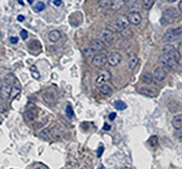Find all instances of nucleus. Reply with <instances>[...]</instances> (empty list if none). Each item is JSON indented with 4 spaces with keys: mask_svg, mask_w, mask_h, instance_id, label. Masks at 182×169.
<instances>
[{
    "mask_svg": "<svg viewBox=\"0 0 182 169\" xmlns=\"http://www.w3.org/2000/svg\"><path fill=\"white\" fill-rule=\"evenodd\" d=\"M130 23L128 20L127 16L124 14H120L115 19L111 24V27L115 32H122L130 25Z\"/></svg>",
    "mask_w": 182,
    "mask_h": 169,
    "instance_id": "obj_1",
    "label": "nucleus"
},
{
    "mask_svg": "<svg viewBox=\"0 0 182 169\" xmlns=\"http://www.w3.org/2000/svg\"><path fill=\"white\" fill-rule=\"evenodd\" d=\"M182 33V26L177 29H169L165 32L162 37V41L164 43H169L175 41Z\"/></svg>",
    "mask_w": 182,
    "mask_h": 169,
    "instance_id": "obj_2",
    "label": "nucleus"
},
{
    "mask_svg": "<svg viewBox=\"0 0 182 169\" xmlns=\"http://www.w3.org/2000/svg\"><path fill=\"white\" fill-rule=\"evenodd\" d=\"M158 62L164 67L170 69L172 70H177L179 68L178 61L172 59L164 54L160 55L158 57Z\"/></svg>",
    "mask_w": 182,
    "mask_h": 169,
    "instance_id": "obj_3",
    "label": "nucleus"
},
{
    "mask_svg": "<svg viewBox=\"0 0 182 169\" xmlns=\"http://www.w3.org/2000/svg\"><path fill=\"white\" fill-rule=\"evenodd\" d=\"M178 16L179 13L177 9H175L174 7H170L164 12L162 21L166 24H172Z\"/></svg>",
    "mask_w": 182,
    "mask_h": 169,
    "instance_id": "obj_4",
    "label": "nucleus"
},
{
    "mask_svg": "<svg viewBox=\"0 0 182 169\" xmlns=\"http://www.w3.org/2000/svg\"><path fill=\"white\" fill-rule=\"evenodd\" d=\"M111 78V74L108 70L101 69L97 71V77L95 79V84L97 87H100L109 81Z\"/></svg>",
    "mask_w": 182,
    "mask_h": 169,
    "instance_id": "obj_5",
    "label": "nucleus"
},
{
    "mask_svg": "<svg viewBox=\"0 0 182 169\" xmlns=\"http://www.w3.org/2000/svg\"><path fill=\"white\" fill-rule=\"evenodd\" d=\"M100 39H101L103 41L105 46L110 47L115 39L114 33H113L112 31L109 30V29H105L100 32Z\"/></svg>",
    "mask_w": 182,
    "mask_h": 169,
    "instance_id": "obj_6",
    "label": "nucleus"
},
{
    "mask_svg": "<svg viewBox=\"0 0 182 169\" xmlns=\"http://www.w3.org/2000/svg\"><path fill=\"white\" fill-rule=\"evenodd\" d=\"M162 51H163V54H164L165 55L168 56L169 57L175 59L177 61H179L180 56L177 50L172 44H166L162 49Z\"/></svg>",
    "mask_w": 182,
    "mask_h": 169,
    "instance_id": "obj_7",
    "label": "nucleus"
},
{
    "mask_svg": "<svg viewBox=\"0 0 182 169\" xmlns=\"http://www.w3.org/2000/svg\"><path fill=\"white\" fill-rule=\"evenodd\" d=\"M108 62V56L105 54H100L95 56L93 59L92 64L96 68H101Z\"/></svg>",
    "mask_w": 182,
    "mask_h": 169,
    "instance_id": "obj_8",
    "label": "nucleus"
},
{
    "mask_svg": "<svg viewBox=\"0 0 182 169\" xmlns=\"http://www.w3.org/2000/svg\"><path fill=\"white\" fill-rule=\"evenodd\" d=\"M122 59V55L119 52H112L108 56V62L112 67H115L121 62Z\"/></svg>",
    "mask_w": 182,
    "mask_h": 169,
    "instance_id": "obj_9",
    "label": "nucleus"
},
{
    "mask_svg": "<svg viewBox=\"0 0 182 169\" xmlns=\"http://www.w3.org/2000/svg\"><path fill=\"white\" fill-rule=\"evenodd\" d=\"M89 47L94 52H97L103 50L105 49V45L101 39H95L90 41Z\"/></svg>",
    "mask_w": 182,
    "mask_h": 169,
    "instance_id": "obj_10",
    "label": "nucleus"
},
{
    "mask_svg": "<svg viewBox=\"0 0 182 169\" xmlns=\"http://www.w3.org/2000/svg\"><path fill=\"white\" fill-rule=\"evenodd\" d=\"M42 99L44 102L50 106H54L57 103V99L54 93L52 92H46L42 95Z\"/></svg>",
    "mask_w": 182,
    "mask_h": 169,
    "instance_id": "obj_11",
    "label": "nucleus"
},
{
    "mask_svg": "<svg viewBox=\"0 0 182 169\" xmlns=\"http://www.w3.org/2000/svg\"><path fill=\"white\" fill-rule=\"evenodd\" d=\"M128 20L130 23L134 25H138L142 21V16L140 12H132L128 14Z\"/></svg>",
    "mask_w": 182,
    "mask_h": 169,
    "instance_id": "obj_12",
    "label": "nucleus"
},
{
    "mask_svg": "<svg viewBox=\"0 0 182 169\" xmlns=\"http://www.w3.org/2000/svg\"><path fill=\"white\" fill-rule=\"evenodd\" d=\"M51 132V136L54 139H59L62 137L63 134L65 133V130L60 125L55 126L53 128H52L51 130H50Z\"/></svg>",
    "mask_w": 182,
    "mask_h": 169,
    "instance_id": "obj_13",
    "label": "nucleus"
},
{
    "mask_svg": "<svg viewBox=\"0 0 182 169\" xmlns=\"http://www.w3.org/2000/svg\"><path fill=\"white\" fill-rule=\"evenodd\" d=\"M167 76V71L163 67H157L154 72V76L157 81H162Z\"/></svg>",
    "mask_w": 182,
    "mask_h": 169,
    "instance_id": "obj_14",
    "label": "nucleus"
},
{
    "mask_svg": "<svg viewBox=\"0 0 182 169\" xmlns=\"http://www.w3.org/2000/svg\"><path fill=\"white\" fill-rule=\"evenodd\" d=\"M12 87L10 85H3L0 88V98L3 100H7L10 97Z\"/></svg>",
    "mask_w": 182,
    "mask_h": 169,
    "instance_id": "obj_15",
    "label": "nucleus"
},
{
    "mask_svg": "<svg viewBox=\"0 0 182 169\" xmlns=\"http://www.w3.org/2000/svg\"><path fill=\"white\" fill-rule=\"evenodd\" d=\"M127 0H112L110 2V7L112 10L119 11L121 10L123 7H125Z\"/></svg>",
    "mask_w": 182,
    "mask_h": 169,
    "instance_id": "obj_16",
    "label": "nucleus"
},
{
    "mask_svg": "<svg viewBox=\"0 0 182 169\" xmlns=\"http://www.w3.org/2000/svg\"><path fill=\"white\" fill-rule=\"evenodd\" d=\"M172 124L173 127H174L175 129H181L182 128V115L179 114L174 116V118H173L172 121Z\"/></svg>",
    "mask_w": 182,
    "mask_h": 169,
    "instance_id": "obj_17",
    "label": "nucleus"
},
{
    "mask_svg": "<svg viewBox=\"0 0 182 169\" xmlns=\"http://www.w3.org/2000/svg\"><path fill=\"white\" fill-rule=\"evenodd\" d=\"M139 92L144 96H146L147 97H155L157 96L155 92L152 89L148 88V87H142V88L139 89Z\"/></svg>",
    "mask_w": 182,
    "mask_h": 169,
    "instance_id": "obj_18",
    "label": "nucleus"
},
{
    "mask_svg": "<svg viewBox=\"0 0 182 169\" xmlns=\"http://www.w3.org/2000/svg\"><path fill=\"white\" fill-rule=\"evenodd\" d=\"M48 38L52 42H57L61 38V33L59 30H53L48 34Z\"/></svg>",
    "mask_w": 182,
    "mask_h": 169,
    "instance_id": "obj_19",
    "label": "nucleus"
},
{
    "mask_svg": "<svg viewBox=\"0 0 182 169\" xmlns=\"http://www.w3.org/2000/svg\"><path fill=\"white\" fill-rule=\"evenodd\" d=\"M138 58L137 56L134 53H131L129 54V68L130 69H134L136 67H137V64H138Z\"/></svg>",
    "mask_w": 182,
    "mask_h": 169,
    "instance_id": "obj_20",
    "label": "nucleus"
},
{
    "mask_svg": "<svg viewBox=\"0 0 182 169\" xmlns=\"http://www.w3.org/2000/svg\"><path fill=\"white\" fill-rule=\"evenodd\" d=\"M4 82H5L6 84H7V85H10V86H11V87H12V85H14V84L16 83V76H15L12 73H8V74H7L5 76H4Z\"/></svg>",
    "mask_w": 182,
    "mask_h": 169,
    "instance_id": "obj_21",
    "label": "nucleus"
},
{
    "mask_svg": "<svg viewBox=\"0 0 182 169\" xmlns=\"http://www.w3.org/2000/svg\"><path fill=\"white\" fill-rule=\"evenodd\" d=\"M24 118L26 121L31 122V121H33L35 118H36V113L33 110L26 111L24 113Z\"/></svg>",
    "mask_w": 182,
    "mask_h": 169,
    "instance_id": "obj_22",
    "label": "nucleus"
},
{
    "mask_svg": "<svg viewBox=\"0 0 182 169\" xmlns=\"http://www.w3.org/2000/svg\"><path fill=\"white\" fill-rule=\"evenodd\" d=\"M137 5V0H127L125 5V9L126 11L132 10Z\"/></svg>",
    "mask_w": 182,
    "mask_h": 169,
    "instance_id": "obj_23",
    "label": "nucleus"
},
{
    "mask_svg": "<svg viewBox=\"0 0 182 169\" xmlns=\"http://www.w3.org/2000/svg\"><path fill=\"white\" fill-rule=\"evenodd\" d=\"M99 91L100 93L104 95H110L112 93V89L110 87L105 84L99 87Z\"/></svg>",
    "mask_w": 182,
    "mask_h": 169,
    "instance_id": "obj_24",
    "label": "nucleus"
},
{
    "mask_svg": "<svg viewBox=\"0 0 182 169\" xmlns=\"http://www.w3.org/2000/svg\"><path fill=\"white\" fill-rule=\"evenodd\" d=\"M30 71H31V76L33 78V79H36V80L40 79V77H41L40 74H39V71H38L36 66H34V65L31 66L30 68Z\"/></svg>",
    "mask_w": 182,
    "mask_h": 169,
    "instance_id": "obj_25",
    "label": "nucleus"
},
{
    "mask_svg": "<svg viewBox=\"0 0 182 169\" xmlns=\"http://www.w3.org/2000/svg\"><path fill=\"white\" fill-rule=\"evenodd\" d=\"M142 81L146 84H151L153 81V76L150 73H145L142 76Z\"/></svg>",
    "mask_w": 182,
    "mask_h": 169,
    "instance_id": "obj_26",
    "label": "nucleus"
},
{
    "mask_svg": "<svg viewBox=\"0 0 182 169\" xmlns=\"http://www.w3.org/2000/svg\"><path fill=\"white\" fill-rule=\"evenodd\" d=\"M82 52H83L84 56H85V58H86L87 59L89 60V59H93V55H94L95 52H93V51L89 47L83 49V50H82Z\"/></svg>",
    "mask_w": 182,
    "mask_h": 169,
    "instance_id": "obj_27",
    "label": "nucleus"
},
{
    "mask_svg": "<svg viewBox=\"0 0 182 169\" xmlns=\"http://www.w3.org/2000/svg\"><path fill=\"white\" fill-rule=\"evenodd\" d=\"M115 108L117 110L119 111H122V110H125L126 109L127 106V104H125V102H123L122 101H117L115 102Z\"/></svg>",
    "mask_w": 182,
    "mask_h": 169,
    "instance_id": "obj_28",
    "label": "nucleus"
},
{
    "mask_svg": "<svg viewBox=\"0 0 182 169\" xmlns=\"http://www.w3.org/2000/svg\"><path fill=\"white\" fill-rule=\"evenodd\" d=\"M39 136H41V139L44 140H48L50 136H51V132L48 128H45V129L42 130L39 133Z\"/></svg>",
    "mask_w": 182,
    "mask_h": 169,
    "instance_id": "obj_29",
    "label": "nucleus"
},
{
    "mask_svg": "<svg viewBox=\"0 0 182 169\" xmlns=\"http://www.w3.org/2000/svg\"><path fill=\"white\" fill-rule=\"evenodd\" d=\"M46 9V5L44 4V3L41 2V1H39V2L36 3L34 6L33 7V10L36 12H40L41 11L44 10Z\"/></svg>",
    "mask_w": 182,
    "mask_h": 169,
    "instance_id": "obj_30",
    "label": "nucleus"
},
{
    "mask_svg": "<svg viewBox=\"0 0 182 169\" xmlns=\"http://www.w3.org/2000/svg\"><path fill=\"white\" fill-rule=\"evenodd\" d=\"M159 140L158 137L157 136H152L149 138V139L148 140V144H149L151 147H155L158 144Z\"/></svg>",
    "mask_w": 182,
    "mask_h": 169,
    "instance_id": "obj_31",
    "label": "nucleus"
},
{
    "mask_svg": "<svg viewBox=\"0 0 182 169\" xmlns=\"http://www.w3.org/2000/svg\"><path fill=\"white\" fill-rule=\"evenodd\" d=\"M143 7L146 10H150L154 4V0H143Z\"/></svg>",
    "mask_w": 182,
    "mask_h": 169,
    "instance_id": "obj_32",
    "label": "nucleus"
},
{
    "mask_svg": "<svg viewBox=\"0 0 182 169\" xmlns=\"http://www.w3.org/2000/svg\"><path fill=\"white\" fill-rule=\"evenodd\" d=\"M20 91H21L20 89L18 88V87H12L10 97L12 98V99H14V98H15L16 96H18V95H19V93H20Z\"/></svg>",
    "mask_w": 182,
    "mask_h": 169,
    "instance_id": "obj_33",
    "label": "nucleus"
},
{
    "mask_svg": "<svg viewBox=\"0 0 182 169\" xmlns=\"http://www.w3.org/2000/svg\"><path fill=\"white\" fill-rule=\"evenodd\" d=\"M65 113H66V116H68L69 119H71L72 117L74 115V111H73V109L71 106H68L66 107V109H65Z\"/></svg>",
    "mask_w": 182,
    "mask_h": 169,
    "instance_id": "obj_34",
    "label": "nucleus"
},
{
    "mask_svg": "<svg viewBox=\"0 0 182 169\" xmlns=\"http://www.w3.org/2000/svg\"><path fill=\"white\" fill-rule=\"evenodd\" d=\"M7 109V104L5 101L0 102V113H2Z\"/></svg>",
    "mask_w": 182,
    "mask_h": 169,
    "instance_id": "obj_35",
    "label": "nucleus"
},
{
    "mask_svg": "<svg viewBox=\"0 0 182 169\" xmlns=\"http://www.w3.org/2000/svg\"><path fill=\"white\" fill-rule=\"evenodd\" d=\"M112 0H99V4L102 7H107L108 5H110Z\"/></svg>",
    "mask_w": 182,
    "mask_h": 169,
    "instance_id": "obj_36",
    "label": "nucleus"
},
{
    "mask_svg": "<svg viewBox=\"0 0 182 169\" xmlns=\"http://www.w3.org/2000/svg\"><path fill=\"white\" fill-rule=\"evenodd\" d=\"M20 36L23 40H26L28 38V32L26 30H22L20 32Z\"/></svg>",
    "mask_w": 182,
    "mask_h": 169,
    "instance_id": "obj_37",
    "label": "nucleus"
},
{
    "mask_svg": "<svg viewBox=\"0 0 182 169\" xmlns=\"http://www.w3.org/2000/svg\"><path fill=\"white\" fill-rule=\"evenodd\" d=\"M104 152V147L103 146H100L98 147L97 150V156L98 158H100L102 156V153Z\"/></svg>",
    "mask_w": 182,
    "mask_h": 169,
    "instance_id": "obj_38",
    "label": "nucleus"
},
{
    "mask_svg": "<svg viewBox=\"0 0 182 169\" xmlns=\"http://www.w3.org/2000/svg\"><path fill=\"white\" fill-rule=\"evenodd\" d=\"M116 116H117V113H115V112H112V113H110L109 114V116H108V118H109V119L111 121H114L115 119Z\"/></svg>",
    "mask_w": 182,
    "mask_h": 169,
    "instance_id": "obj_39",
    "label": "nucleus"
},
{
    "mask_svg": "<svg viewBox=\"0 0 182 169\" xmlns=\"http://www.w3.org/2000/svg\"><path fill=\"white\" fill-rule=\"evenodd\" d=\"M19 41V38L18 37H11L10 38V42L13 44H17Z\"/></svg>",
    "mask_w": 182,
    "mask_h": 169,
    "instance_id": "obj_40",
    "label": "nucleus"
},
{
    "mask_svg": "<svg viewBox=\"0 0 182 169\" xmlns=\"http://www.w3.org/2000/svg\"><path fill=\"white\" fill-rule=\"evenodd\" d=\"M177 52H178L180 56H182V42L180 43L178 45V48H177Z\"/></svg>",
    "mask_w": 182,
    "mask_h": 169,
    "instance_id": "obj_41",
    "label": "nucleus"
},
{
    "mask_svg": "<svg viewBox=\"0 0 182 169\" xmlns=\"http://www.w3.org/2000/svg\"><path fill=\"white\" fill-rule=\"evenodd\" d=\"M110 128H111L110 126L108 125V124H106V123H105V124H104L103 127H102V129L105 130V131H110Z\"/></svg>",
    "mask_w": 182,
    "mask_h": 169,
    "instance_id": "obj_42",
    "label": "nucleus"
},
{
    "mask_svg": "<svg viewBox=\"0 0 182 169\" xmlns=\"http://www.w3.org/2000/svg\"><path fill=\"white\" fill-rule=\"evenodd\" d=\"M53 4L54 5H56V7H59L62 4V1L61 0H53Z\"/></svg>",
    "mask_w": 182,
    "mask_h": 169,
    "instance_id": "obj_43",
    "label": "nucleus"
},
{
    "mask_svg": "<svg viewBox=\"0 0 182 169\" xmlns=\"http://www.w3.org/2000/svg\"><path fill=\"white\" fill-rule=\"evenodd\" d=\"M17 19H18V21L21 22V21H23L24 19H25V18H24V16H23V15H19L17 17Z\"/></svg>",
    "mask_w": 182,
    "mask_h": 169,
    "instance_id": "obj_44",
    "label": "nucleus"
},
{
    "mask_svg": "<svg viewBox=\"0 0 182 169\" xmlns=\"http://www.w3.org/2000/svg\"><path fill=\"white\" fill-rule=\"evenodd\" d=\"M61 121H62L63 123L64 124H65V125H66V126H68V127H70L71 126V124H70V123L68 122V121H67L66 120H65V121H64V119H61Z\"/></svg>",
    "mask_w": 182,
    "mask_h": 169,
    "instance_id": "obj_45",
    "label": "nucleus"
},
{
    "mask_svg": "<svg viewBox=\"0 0 182 169\" xmlns=\"http://www.w3.org/2000/svg\"><path fill=\"white\" fill-rule=\"evenodd\" d=\"M178 7H179V10L180 12L182 13V1H180L178 4Z\"/></svg>",
    "mask_w": 182,
    "mask_h": 169,
    "instance_id": "obj_46",
    "label": "nucleus"
},
{
    "mask_svg": "<svg viewBox=\"0 0 182 169\" xmlns=\"http://www.w3.org/2000/svg\"><path fill=\"white\" fill-rule=\"evenodd\" d=\"M17 1L19 4H21V5H23V6L24 5V1H23V0H17Z\"/></svg>",
    "mask_w": 182,
    "mask_h": 169,
    "instance_id": "obj_47",
    "label": "nucleus"
},
{
    "mask_svg": "<svg viewBox=\"0 0 182 169\" xmlns=\"http://www.w3.org/2000/svg\"><path fill=\"white\" fill-rule=\"evenodd\" d=\"M27 1H28L29 3L30 4H33V0H27Z\"/></svg>",
    "mask_w": 182,
    "mask_h": 169,
    "instance_id": "obj_48",
    "label": "nucleus"
},
{
    "mask_svg": "<svg viewBox=\"0 0 182 169\" xmlns=\"http://www.w3.org/2000/svg\"><path fill=\"white\" fill-rule=\"evenodd\" d=\"M168 1H169V3H174V2H175L176 1H177V0H167Z\"/></svg>",
    "mask_w": 182,
    "mask_h": 169,
    "instance_id": "obj_49",
    "label": "nucleus"
},
{
    "mask_svg": "<svg viewBox=\"0 0 182 169\" xmlns=\"http://www.w3.org/2000/svg\"><path fill=\"white\" fill-rule=\"evenodd\" d=\"M35 169H41V168H35Z\"/></svg>",
    "mask_w": 182,
    "mask_h": 169,
    "instance_id": "obj_50",
    "label": "nucleus"
},
{
    "mask_svg": "<svg viewBox=\"0 0 182 169\" xmlns=\"http://www.w3.org/2000/svg\"><path fill=\"white\" fill-rule=\"evenodd\" d=\"M0 125H1V121H0Z\"/></svg>",
    "mask_w": 182,
    "mask_h": 169,
    "instance_id": "obj_51",
    "label": "nucleus"
}]
</instances>
